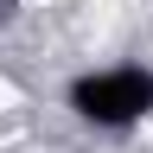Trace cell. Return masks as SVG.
Wrapping results in <instances>:
<instances>
[{
  "label": "cell",
  "mask_w": 153,
  "mask_h": 153,
  "mask_svg": "<svg viewBox=\"0 0 153 153\" xmlns=\"http://www.w3.org/2000/svg\"><path fill=\"white\" fill-rule=\"evenodd\" d=\"M70 108L89 128H134L153 115V70L140 64H108L70 83Z\"/></svg>",
  "instance_id": "cell-1"
}]
</instances>
